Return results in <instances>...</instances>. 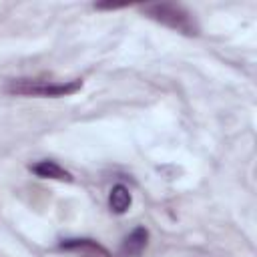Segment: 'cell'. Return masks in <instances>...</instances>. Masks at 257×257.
Wrapping results in <instances>:
<instances>
[{
    "label": "cell",
    "instance_id": "cell-4",
    "mask_svg": "<svg viewBox=\"0 0 257 257\" xmlns=\"http://www.w3.org/2000/svg\"><path fill=\"white\" fill-rule=\"evenodd\" d=\"M147 241H149V231H147L145 227L133 229V231L124 237V241H122V245H120V257H139V255L145 251Z\"/></svg>",
    "mask_w": 257,
    "mask_h": 257
},
{
    "label": "cell",
    "instance_id": "cell-5",
    "mask_svg": "<svg viewBox=\"0 0 257 257\" xmlns=\"http://www.w3.org/2000/svg\"><path fill=\"white\" fill-rule=\"evenodd\" d=\"M30 171L40 177V179H54V181H66V183H72V175L60 167L58 163L54 161H38L34 165H30Z\"/></svg>",
    "mask_w": 257,
    "mask_h": 257
},
{
    "label": "cell",
    "instance_id": "cell-2",
    "mask_svg": "<svg viewBox=\"0 0 257 257\" xmlns=\"http://www.w3.org/2000/svg\"><path fill=\"white\" fill-rule=\"evenodd\" d=\"M143 12L149 18H153L173 30H179L183 34H197V24L193 20V14L189 10H185L181 4H169V2L147 4V6H143Z\"/></svg>",
    "mask_w": 257,
    "mask_h": 257
},
{
    "label": "cell",
    "instance_id": "cell-1",
    "mask_svg": "<svg viewBox=\"0 0 257 257\" xmlns=\"http://www.w3.org/2000/svg\"><path fill=\"white\" fill-rule=\"evenodd\" d=\"M82 88V80H64V82H54V80H42V78H12L4 84V90L8 94L16 96H68L74 94L76 90Z\"/></svg>",
    "mask_w": 257,
    "mask_h": 257
},
{
    "label": "cell",
    "instance_id": "cell-3",
    "mask_svg": "<svg viewBox=\"0 0 257 257\" xmlns=\"http://www.w3.org/2000/svg\"><path fill=\"white\" fill-rule=\"evenodd\" d=\"M58 249L68 251V253H76L80 257H112L110 251L106 247H102L98 241H94V239H82V237L64 239V241L58 243Z\"/></svg>",
    "mask_w": 257,
    "mask_h": 257
},
{
    "label": "cell",
    "instance_id": "cell-6",
    "mask_svg": "<svg viewBox=\"0 0 257 257\" xmlns=\"http://www.w3.org/2000/svg\"><path fill=\"white\" fill-rule=\"evenodd\" d=\"M131 201H133L131 191H128L124 185L118 183V185H114V187L110 189V195H108V207H110L112 213H116V215L126 213L128 207H131Z\"/></svg>",
    "mask_w": 257,
    "mask_h": 257
}]
</instances>
